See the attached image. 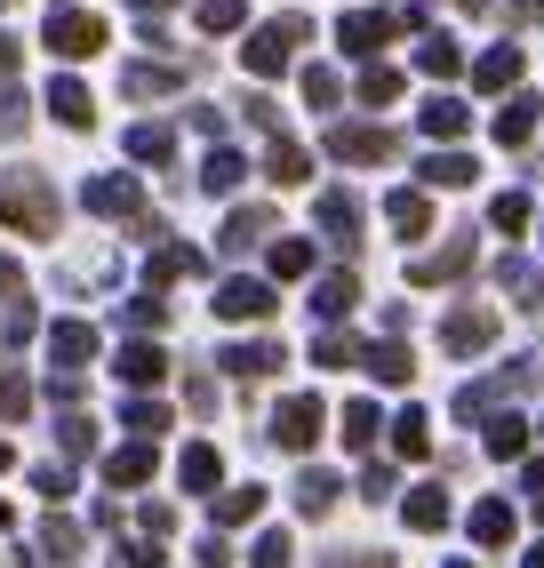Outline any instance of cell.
<instances>
[{
	"label": "cell",
	"mask_w": 544,
	"mask_h": 568,
	"mask_svg": "<svg viewBox=\"0 0 544 568\" xmlns=\"http://www.w3.org/2000/svg\"><path fill=\"white\" fill-rule=\"evenodd\" d=\"M272 273H281V281L313 273V248H304V241H272Z\"/></svg>",
	"instance_id": "cell-30"
},
{
	"label": "cell",
	"mask_w": 544,
	"mask_h": 568,
	"mask_svg": "<svg viewBox=\"0 0 544 568\" xmlns=\"http://www.w3.org/2000/svg\"><path fill=\"white\" fill-rule=\"evenodd\" d=\"M329 153L336 161H393V136H384V129H336Z\"/></svg>",
	"instance_id": "cell-7"
},
{
	"label": "cell",
	"mask_w": 544,
	"mask_h": 568,
	"mask_svg": "<svg viewBox=\"0 0 544 568\" xmlns=\"http://www.w3.org/2000/svg\"><path fill=\"white\" fill-rule=\"evenodd\" d=\"M528 488H544V465H528Z\"/></svg>",
	"instance_id": "cell-52"
},
{
	"label": "cell",
	"mask_w": 544,
	"mask_h": 568,
	"mask_svg": "<svg viewBox=\"0 0 544 568\" xmlns=\"http://www.w3.org/2000/svg\"><path fill=\"white\" fill-rule=\"evenodd\" d=\"M384 32H401V24H393V17H344V32H336V41L353 49V57H369V49L384 41Z\"/></svg>",
	"instance_id": "cell-14"
},
{
	"label": "cell",
	"mask_w": 544,
	"mask_h": 568,
	"mask_svg": "<svg viewBox=\"0 0 544 568\" xmlns=\"http://www.w3.org/2000/svg\"><path fill=\"white\" fill-rule=\"evenodd\" d=\"M49 361H57V368H89V361H97V328H89V321H57V328H49Z\"/></svg>",
	"instance_id": "cell-5"
},
{
	"label": "cell",
	"mask_w": 544,
	"mask_h": 568,
	"mask_svg": "<svg viewBox=\"0 0 544 568\" xmlns=\"http://www.w3.org/2000/svg\"><path fill=\"white\" fill-rule=\"evenodd\" d=\"M496 224H504V233H521V224H528V201L504 193V201H496Z\"/></svg>",
	"instance_id": "cell-46"
},
{
	"label": "cell",
	"mask_w": 544,
	"mask_h": 568,
	"mask_svg": "<svg viewBox=\"0 0 544 568\" xmlns=\"http://www.w3.org/2000/svg\"><path fill=\"white\" fill-rule=\"evenodd\" d=\"M473 537H481V545H504V537H513V513H504V505H481V513H473Z\"/></svg>",
	"instance_id": "cell-34"
},
{
	"label": "cell",
	"mask_w": 544,
	"mask_h": 568,
	"mask_svg": "<svg viewBox=\"0 0 544 568\" xmlns=\"http://www.w3.org/2000/svg\"><path fill=\"white\" fill-rule=\"evenodd\" d=\"M129 9H144V17H161V9H177V0H129Z\"/></svg>",
	"instance_id": "cell-51"
},
{
	"label": "cell",
	"mask_w": 544,
	"mask_h": 568,
	"mask_svg": "<svg viewBox=\"0 0 544 568\" xmlns=\"http://www.w3.org/2000/svg\"><path fill=\"white\" fill-rule=\"evenodd\" d=\"M513 72H521V49H488V57L473 64V89H504Z\"/></svg>",
	"instance_id": "cell-18"
},
{
	"label": "cell",
	"mask_w": 544,
	"mask_h": 568,
	"mask_svg": "<svg viewBox=\"0 0 544 568\" xmlns=\"http://www.w3.org/2000/svg\"><path fill=\"white\" fill-rule=\"evenodd\" d=\"M32 480H41V497H49V505H57V497H72V473H64V465H41Z\"/></svg>",
	"instance_id": "cell-43"
},
{
	"label": "cell",
	"mask_w": 544,
	"mask_h": 568,
	"mask_svg": "<svg viewBox=\"0 0 544 568\" xmlns=\"http://www.w3.org/2000/svg\"><path fill=\"white\" fill-rule=\"evenodd\" d=\"M112 568H161V552H144V545H129V560H112Z\"/></svg>",
	"instance_id": "cell-48"
},
{
	"label": "cell",
	"mask_w": 544,
	"mask_h": 568,
	"mask_svg": "<svg viewBox=\"0 0 544 568\" xmlns=\"http://www.w3.org/2000/svg\"><path fill=\"white\" fill-rule=\"evenodd\" d=\"M321 224H329V241H353V233H361V201H353V193H329V201H321Z\"/></svg>",
	"instance_id": "cell-15"
},
{
	"label": "cell",
	"mask_w": 544,
	"mask_h": 568,
	"mask_svg": "<svg viewBox=\"0 0 544 568\" xmlns=\"http://www.w3.org/2000/svg\"><path fill=\"white\" fill-rule=\"evenodd\" d=\"M528 129H536V97H528V104H513V112L496 121V136H504V144H528Z\"/></svg>",
	"instance_id": "cell-38"
},
{
	"label": "cell",
	"mask_w": 544,
	"mask_h": 568,
	"mask_svg": "<svg viewBox=\"0 0 544 568\" xmlns=\"http://www.w3.org/2000/svg\"><path fill=\"white\" fill-rule=\"evenodd\" d=\"M241 169H249V161H241V153H224V144H216V153L201 161V184H209V193H232V184H241Z\"/></svg>",
	"instance_id": "cell-20"
},
{
	"label": "cell",
	"mask_w": 544,
	"mask_h": 568,
	"mask_svg": "<svg viewBox=\"0 0 544 568\" xmlns=\"http://www.w3.org/2000/svg\"><path fill=\"white\" fill-rule=\"evenodd\" d=\"M361 97H369V104H393V97H401V81H393V72H369Z\"/></svg>",
	"instance_id": "cell-45"
},
{
	"label": "cell",
	"mask_w": 544,
	"mask_h": 568,
	"mask_svg": "<svg viewBox=\"0 0 544 568\" xmlns=\"http://www.w3.org/2000/svg\"><path fill=\"white\" fill-rule=\"evenodd\" d=\"M369 368H376V376H393V385H401V376H409V353H401V345H376V353H369Z\"/></svg>",
	"instance_id": "cell-42"
},
{
	"label": "cell",
	"mask_w": 544,
	"mask_h": 568,
	"mask_svg": "<svg viewBox=\"0 0 544 568\" xmlns=\"http://www.w3.org/2000/svg\"><path fill=\"white\" fill-rule=\"evenodd\" d=\"M456 568H473V560H456Z\"/></svg>",
	"instance_id": "cell-56"
},
{
	"label": "cell",
	"mask_w": 544,
	"mask_h": 568,
	"mask_svg": "<svg viewBox=\"0 0 544 568\" xmlns=\"http://www.w3.org/2000/svg\"><path fill=\"white\" fill-rule=\"evenodd\" d=\"M473 256V241H456V248H441V256H424V264H409V281H449L456 264Z\"/></svg>",
	"instance_id": "cell-25"
},
{
	"label": "cell",
	"mask_w": 544,
	"mask_h": 568,
	"mask_svg": "<svg viewBox=\"0 0 544 568\" xmlns=\"http://www.w3.org/2000/svg\"><path fill=\"white\" fill-rule=\"evenodd\" d=\"M393 448H401V457H424V448H433V433H424V416H416V408L393 425Z\"/></svg>",
	"instance_id": "cell-35"
},
{
	"label": "cell",
	"mask_w": 544,
	"mask_h": 568,
	"mask_svg": "<svg viewBox=\"0 0 544 568\" xmlns=\"http://www.w3.org/2000/svg\"><path fill=\"white\" fill-rule=\"evenodd\" d=\"M264 513V488H232V497H216V528H241Z\"/></svg>",
	"instance_id": "cell-19"
},
{
	"label": "cell",
	"mask_w": 544,
	"mask_h": 568,
	"mask_svg": "<svg viewBox=\"0 0 544 568\" xmlns=\"http://www.w3.org/2000/svg\"><path fill=\"white\" fill-rule=\"evenodd\" d=\"M521 440H528L521 416H496V425H488V448H496V457H521Z\"/></svg>",
	"instance_id": "cell-36"
},
{
	"label": "cell",
	"mask_w": 544,
	"mask_h": 568,
	"mask_svg": "<svg viewBox=\"0 0 544 568\" xmlns=\"http://www.w3.org/2000/svg\"><path fill=\"white\" fill-rule=\"evenodd\" d=\"M49 112H57L64 129H89V121H97V104H89L81 81H49Z\"/></svg>",
	"instance_id": "cell-9"
},
{
	"label": "cell",
	"mask_w": 544,
	"mask_h": 568,
	"mask_svg": "<svg viewBox=\"0 0 544 568\" xmlns=\"http://www.w3.org/2000/svg\"><path fill=\"white\" fill-rule=\"evenodd\" d=\"M121 89H129V97H169V89H177V72H169V64H129V81H121Z\"/></svg>",
	"instance_id": "cell-22"
},
{
	"label": "cell",
	"mask_w": 544,
	"mask_h": 568,
	"mask_svg": "<svg viewBox=\"0 0 544 568\" xmlns=\"http://www.w3.org/2000/svg\"><path fill=\"white\" fill-rule=\"evenodd\" d=\"M121 376H129V385H161V376H169V353H161V345H121Z\"/></svg>",
	"instance_id": "cell-12"
},
{
	"label": "cell",
	"mask_w": 544,
	"mask_h": 568,
	"mask_svg": "<svg viewBox=\"0 0 544 568\" xmlns=\"http://www.w3.org/2000/svg\"><path fill=\"white\" fill-rule=\"evenodd\" d=\"M104 480H112V488H137V480H152V440L112 448V457H104Z\"/></svg>",
	"instance_id": "cell-8"
},
{
	"label": "cell",
	"mask_w": 544,
	"mask_h": 568,
	"mask_svg": "<svg viewBox=\"0 0 544 568\" xmlns=\"http://www.w3.org/2000/svg\"><path fill=\"white\" fill-rule=\"evenodd\" d=\"M216 313H224V321H264V313H272V288H264V281H224V288H216Z\"/></svg>",
	"instance_id": "cell-6"
},
{
	"label": "cell",
	"mask_w": 544,
	"mask_h": 568,
	"mask_svg": "<svg viewBox=\"0 0 544 568\" xmlns=\"http://www.w3.org/2000/svg\"><path fill=\"white\" fill-rule=\"evenodd\" d=\"M249 9H241V0H201V32H232V24H241Z\"/></svg>",
	"instance_id": "cell-39"
},
{
	"label": "cell",
	"mask_w": 544,
	"mask_h": 568,
	"mask_svg": "<svg viewBox=\"0 0 544 568\" xmlns=\"http://www.w3.org/2000/svg\"><path fill=\"white\" fill-rule=\"evenodd\" d=\"M528 568H544V545H536V552H528Z\"/></svg>",
	"instance_id": "cell-53"
},
{
	"label": "cell",
	"mask_w": 544,
	"mask_h": 568,
	"mask_svg": "<svg viewBox=\"0 0 544 568\" xmlns=\"http://www.w3.org/2000/svg\"><path fill=\"white\" fill-rule=\"evenodd\" d=\"M24 408H32V385H24L17 368H0V416H9V425H17Z\"/></svg>",
	"instance_id": "cell-32"
},
{
	"label": "cell",
	"mask_w": 544,
	"mask_h": 568,
	"mask_svg": "<svg viewBox=\"0 0 544 568\" xmlns=\"http://www.w3.org/2000/svg\"><path fill=\"white\" fill-rule=\"evenodd\" d=\"M424 176H433V184H464V176H473V161H464V153H433V161H424Z\"/></svg>",
	"instance_id": "cell-40"
},
{
	"label": "cell",
	"mask_w": 544,
	"mask_h": 568,
	"mask_svg": "<svg viewBox=\"0 0 544 568\" xmlns=\"http://www.w3.org/2000/svg\"><path fill=\"white\" fill-rule=\"evenodd\" d=\"M449 520V497H441V488H416V497H409V528H441Z\"/></svg>",
	"instance_id": "cell-28"
},
{
	"label": "cell",
	"mask_w": 544,
	"mask_h": 568,
	"mask_svg": "<svg viewBox=\"0 0 544 568\" xmlns=\"http://www.w3.org/2000/svg\"><path fill=\"white\" fill-rule=\"evenodd\" d=\"M416 64H424V72H456V49H449V41H433V49L416 57Z\"/></svg>",
	"instance_id": "cell-47"
},
{
	"label": "cell",
	"mask_w": 544,
	"mask_h": 568,
	"mask_svg": "<svg viewBox=\"0 0 544 568\" xmlns=\"http://www.w3.org/2000/svg\"><path fill=\"white\" fill-rule=\"evenodd\" d=\"M264 233H272V216H264V209H241V216L224 224V248H249V241H264Z\"/></svg>",
	"instance_id": "cell-27"
},
{
	"label": "cell",
	"mask_w": 544,
	"mask_h": 568,
	"mask_svg": "<svg viewBox=\"0 0 544 568\" xmlns=\"http://www.w3.org/2000/svg\"><path fill=\"white\" fill-rule=\"evenodd\" d=\"M72 552H81V528H72V520H49V528H41V560H72Z\"/></svg>",
	"instance_id": "cell-29"
},
{
	"label": "cell",
	"mask_w": 544,
	"mask_h": 568,
	"mask_svg": "<svg viewBox=\"0 0 544 568\" xmlns=\"http://www.w3.org/2000/svg\"><path fill=\"white\" fill-rule=\"evenodd\" d=\"M89 209L97 216H137V176H97L89 184Z\"/></svg>",
	"instance_id": "cell-10"
},
{
	"label": "cell",
	"mask_w": 544,
	"mask_h": 568,
	"mask_svg": "<svg viewBox=\"0 0 544 568\" xmlns=\"http://www.w3.org/2000/svg\"><path fill=\"white\" fill-rule=\"evenodd\" d=\"M369 440H376V408L353 400V408H344V448H369Z\"/></svg>",
	"instance_id": "cell-33"
},
{
	"label": "cell",
	"mask_w": 544,
	"mask_h": 568,
	"mask_svg": "<svg viewBox=\"0 0 544 568\" xmlns=\"http://www.w3.org/2000/svg\"><path fill=\"white\" fill-rule=\"evenodd\" d=\"M464 121H473V112H464L456 97H441V104H424V136H456Z\"/></svg>",
	"instance_id": "cell-24"
},
{
	"label": "cell",
	"mask_w": 544,
	"mask_h": 568,
	"mask_svg": "<svg viewBox=\"0 0 544 568\" xmlns=\"http://www.w3.org/2000/svg\"><path fill=\"white\" fill-rule=\"evenodd\" d=\"M17 288H24V273H17L9 256H0V296H17Z\"/></svg>",
	"instance_id": "cell-49"
},
{
	"label": "cell",
	"mask_w": 544,
	"mask_h": 568,
	"mask_svg": "<svg viewBox=\"0 0 544 568\" xmlns=\"http://www.w3.org/2000/svg\"><path fill=\"white\" fill-rule=\"evenodd\" d=\"M129 153H137V161H169V129H152V121L129 129Z\"/></svg>",
	"instance_id": "cell-37"
},
{
	"label": "cell",
	"mask_w": 544,
	"mask_h": 568,
	"mask_svg": "<svg viewBox=\"0 0 544 568\" xmlns=\"http://www.w3.org/2000/svg\"><path fill=\"white\" fill-rule=\"evenodd\" d=\"M177 480L192 488V497H201V488H216V448H209V440H192V448H184V465H177Z\"/></svg>",
	"instance_id": "cell-13"
},
{
	"label": "cell",
	"mask_w": 544,
	"mask_h": 568,
	"mask_svg": "<svg viewBox=\"0 0 544 568\" xmlns=\"http://www.w3.org/2000/svg\"><path fill=\"white\" fill-rule=\"evenodd\" d=\"M353 296H361L353 273H321V296H313V305H321V313H353Z\"/></svg>",
	"instance_id": "cell-23"
},
{
	"label": "cell",
	"mask_w": 544,
	"mask_h": 568,
	"mask_svg": "<svg viewBox=\"0 0 544 568\" xmlns=\"http://www.w3.org/2000/svg\"><path fill=\"white\" fill-rule=\"evenodd\" d=\"M296 545H289V528H264V545H256V568H281Z\"/></svg>",
	"instance_id": "cell-41"
},
{
	"label": "cell",
	"mask_w": 544,
	"mask_h": 568,
	"mask_svg": "<svg viewBox=\"0 0 544 568\" xmlns=\"http://www.w3.org/2000/svg\"><path fill=\"white\" fill-rule=\"evenodd\" d=\"M0 473H9V440H0Z\"/></svg>",
	"instance_id": "cell-54"
},
{
	"label": "cell",
	"mask_w": 544,
	"mask_h": 568,
	"mask_svg": "<svg viewBox=\"0 0 544 568\" xmlns=\"http://www.w3.org/2000/svg\"><path fill=\"white\" fill-rule=\"evenodd\" d=\"M224 368H232V376H264V368H281V345H232Z\"/></svg>",
	"instance_id": "cell-21"
},
{
	"label": "cell",
	"mask_w": 544,
	"mask_h": 568,
	"mask_svg": "<svg viewBox=\"0 0 544 568\" xmlns=\"http://www.w3.org/2000/svg\"><path fill=\"white\" fill-rule=\"evenodd\" d=\"M264 176H272V184H304V176H313V161H304L296 144H272V153H264Z\"/></svg>",
	"instance_id": "cell-17"
},
{
	"label": "cell",
	"mask_w": 544,
	"mask_h": 568,
	"mask_svg": "<svg viewBox=\"0 0 544 568\" xmlns=\"http://www.w3.org/2000/svg\"><path fill=\"white\" fill-rule=\"evenodd\" d=\"M296 505H304V513H329V505H336V480H329V473H304V480H296Z\"/></svg>",
	"instance_id": "cell-31"
},
{
	"label": "cell",
	"mask_w": 544,
	"mask_h": 568,
	"mask_svg": "<svg viewBox=\"0 0 544 568\" xmlns=\"http://www.w3.org/2000/svg\"><path fill=\"white\" fill-rule=\"evenodd\" d=\"M0 9H9V0H0Z\"/></svg>",
	"instance_id": "cell-57"
},
{
	"label": "cell",
	"mask_w": 544,
	"mask_h": 568,
	"mask_svg": "<svg viewBox=\"0 0 544 568\" xmlns=\"http://www.w3.org/2000/svg\"><path fill=\"white\" fill-rule=\"evenodd\" d=\"M41 41H49L57 57H97V49H104V17H89V9H49Z\"/></svg>",
	"instance_id": "cell-2"
},
{
	"label": "cell",
	"mask_w": 544,
	"mask_h": 568,
	"mask_svg": "<svg viewBox=\"0 0 544 568\" xmlns=\"http://www.w3.org/2000/svg\"><path fill=\"white\" fill-rule=\"evenodd\" d=\"M384 216H393V224H401V233L416 241V233H424V224H433V201H424V193H393V201H384Z\"/></svg>",
	"instance_id": "cell-16"
},
{
	"label": "cell",
	"mask_w": 544,
	"mask_h": 568,
	"mask_svg": "<svg viewBox=\"0 0 544 568\" xmlns=\"http://www.w3.org/2000/svg\"><path fill=\"white\" fill-rule=\"evenodd\" d=\"M0 224L24 241H49L57 233V184L41 169H0Z\"/></svg>",
	"instance_id": "cell-1"
},
{
	"label": "cell",
	"mask_w": 544,
	"mask_h": 568,
	"mask_svg": "<svg viewBox=\"0 0 544 568\" xmlns=\"http://www.w3.org/2000/svg\"><path fill=\"white\" fill-rule=\"evenodd\" d=\"M0 72H17V41H9V32H0Z\"/></svg>",
	"instance_id": "cell-50"
},
{
	"label": "cell",
	"mask_w": 544,
	"mask_h": 568,
	"mask_svg": "<svg viewBox=\"0 0 544 568\" xmlns=\"http://www.w3.org/2000/svg\"><path fill=\"white\" fill-rule=\"evenodd\" d=\"M304 97L329 104V97H336V72H329V64H313V72H304Z\"/></svg>",
	"instance_id": "cell-44"
},
{
	"label": "cell",
	"mask_w": 544,
	"mask_h": 568,
	"mask_svg": "<svg viewBox=\"0 0 544 568\" xmlns=\"http://www.w3.org/2000/svg\"><path fill=\"white\" fill-rule=\"evenodd\" d=\"M0 528H9V505H0Z\"/></svg>",
	"instance_id": "cell-55"
},
{
	"label": "cell",
	"mask_w": 544,
	"mask_h": 568,
	"mask_svg": "<svg viewBox=\"0 0 544 568\" xmlns=\"http://www.w3.org/2000/svg\"><path fill=\"white\" fill-rule=\"evenodd\" d=\"M272 440H281V448H313L321 440V400H281V408H272Z\"/></svg>",
	"instance_id": "cell-3"
},
{
	"label": "cell",
	"mask_w": 544,
	"mask_h": 568,
	"mask_svg": "<svg viewBox=\"0 0 544 568\" xmlns=\"http://www.w3.org/2000/svg\"><path fill=\"white\" fill-rule=\"evenodd\" d=\"M121 425H129L137 440H161V425H169V408H161V400H129V416H121Z\"/></svg>",
	"instance_id": "cell-26"
},
{
	"label": "cell",
	"mask_w": 544,
	"mask_h": 568,
	"mask_svg": "<svg viewBox=\"0 0 544 568\" xmlns=\"http://www.w3.org/2000/svg\"><path fill=\"white\" fill-rule=\"evenodd\" d=\"M296 41H304V17H281V24H264L256 41H249V72H281Z\"/></svg>",
	"instance_id": "cell-4"
},
{
	"label": "cell",
	"mask_w": 544,
	"mask_h": 568,
	"mask_svg": "<svg viewBox=\"0 0 544 568\" xmlns=\"http://www.w3.org/2000/svg\"><path fill=\"white\" fill-rule=\"evenodd\" d=\"M441 336H449V353H481L488 336H496V321H488V313H449Z\"/></svg>",
	"instance_id": "cell-11"
}]
</instances>
